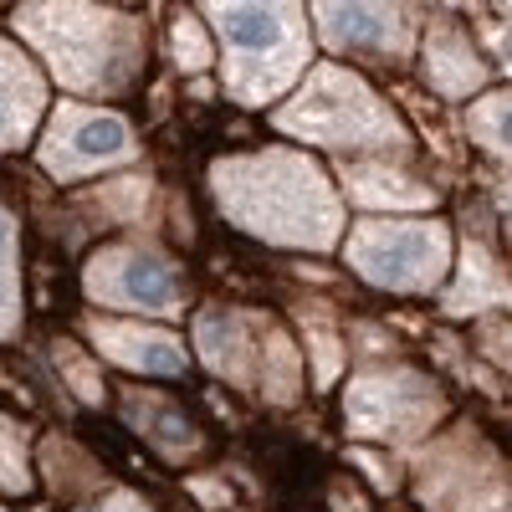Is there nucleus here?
<instances>
[{"label": "nucleus", "mask_w": 512, "mask_h": 512, "mask_svg": "<svg viewBox=\"0 0 512 512\" xmlns=\"http://www.w3.org/2000/svg\"><path fill=\"white\" fill-rule=\"evenodd\" d=\"M169 57H175L180 72H205L210 67V41H205V26L195 16L175 21V31H169Z\"/></svg>", "instance_id": "23"}, {"label": "nucleus", "mask_w": 512, "mask_h": 512, "mask_svg": "<svg viewBox=\"0 0 512 512\" xmlns=\"http://www.w3.org/2000/svg\"><path fill=\"white\" fill-rule=\"evenodd\" d=\"M195 349L210 374H221L241 390H262L277 405L297 400V349L292 338L267 313H231V308H205L195 318Z\"/></svg>", "instance_id": "5"}, {"label": "nucleus", "mask_w": 512, "mask_h": 512, "mask_svg": "<svg viewBox=\"0 0 512 512\" xmlns=\"http://www.w3.org/2000/svg\"><path fill=\"white\" fill-rule=\"evenodd\" d=\"M21 328V277H16V221L0 205V338Z\"/></svg>", "instance_id": "18"}, {"label": "nucleus", "mask_w": 512, "mask_h": 512, "mask_svg": "<svg viewBox=\"0 0 512 512\" xmlns=\"http://www.w3.org/2000/svg\"><path fill=\"white\" fill-rule=\"evenodd\" d=\"M502 303H507V272L482 246V236H472L461 246V272L446 292V313L466 318V313H487V308H502Z\"/></svg>", "instance_id": "16"}, {"label": "nucleus", "mask_w": 512, "mask_h": 512, "mask_svg": "<svg viewBox=\"0 0 512 512\" xmlns=\"http://www.w3.org/2000/svg\"><path fill=\"white\" fill-rule=\"evenodd\" d=\"M313 26L333 52H359L379 62H405L415 47V11L405 6H318Z\"/></svg>", "instance_id": "11"}, {"label": "nucleus", "mask_w": 512, "mask_h": 512, "mask_svg": "<svg viewBox=\"0 0 512 512\" xmlns=\"http://www.w3.org/2000/svg\"><path fill=\"white\" fill-rule=\"evenodd\" d=\"M154 200V185L149 180H113L98 190V205L108 210L113 221H144V210Z\"/></svg>", "instance_id": "22"}, {"label": "nucleus", "mask_w": 512, "mask_h": 512, "mask_svg": "<svg viewBox=\"0 0 512 512\" xmlns=\"http://www.w3.org/2000/svg\"><path fill=\"white\" fill-rule=\"evenodd\" d=\"M507 113H512L507 93H487L472 113H466V128H472V139H477L492 159H507Z\"/></svg>", "instance_id": "19"}, {"label": "nucleus", "mask_w": 512, "mask_h": 512, "mask_svg": "<svg viewBox=\"0 0 512 512\" xmlns=\"http://www.w3.org/2000/svg\"><path fill=\"white\" fill-rule=\"evenodd\" d=\"M139 154V139L118 113L108 108H82V103H62L52 113V128L41 139V164L52 180H82L98 169L128 164Z\"/></svg>", "instance_id": "9"}, {"label": "nucleus", "mask_w": 512, "mask_h": 512, "mask_svg": "<svg viewBox=\"0 0 512 512\" xmlns=\"http://www.w3.org/2000/svg\"><path fill=\"white\" fill-rule=\"evenodd\" d=\"M338 175H344V190L369 210H431L436 205V190L410 180L395 164H344Z\"/></svg>", "instance_id": "17"}, {"label": "nucleus", "mask_w": 512, "mask_h": 512, "mask_svg": "<svg viewBox=\"0 0 512 512\" xmlns=\"http://www.w3.org/2000/svg\"><path fill=\"white\" fill-rule=\"evenodd\" d=\"M82 287H88L93 303L134 308V313H154V318H169V313L185 308L180 272L149 246H108V251H98L88 262V272H82Z\"/></svg>", "instance_id": "10"}, {"label": "nucleus", "mask_w": 512, "mask_h": 512, "mask_svg": "<svg viewBox=\"0 0 512 512\" xmlns=\"http://www.w3.org/2000/svg\"><path fill=\"white\" fill-rule=\"evenodd\" d=\"M420 502L431 512H507V472L477 431H456L420 456Z\"/></svg>", "instance_id": "7"}, {"label": "nucleus", "mask_w": 512, "mask_h": 512, "mask_svg": "<svg viewBox=\"0 0 512 512\" xmlns=\"http://www.w3.org/2000/svg\"><path fill=\"white\" fill-rule=\"evenodd\" d=\"M425 67H431V88H436L441 98L477 93L482 77H487L477 47H472V41H466V31L451 26V21H436L431 36H425Z\"/></svg>", "instance_id": "15"}, {"label": "nucleus", "mask_w": 512, "mask_h": 512, "mask_svg": "<svg viewBox=\"0 0 512 512\" xmlns=\"http://www.w3.org/2000/svg\"><path fill=\"white\" fill-rule=\"evenodd\" d=\"M82 512H154V507H149L144 497H134V492H123V487H118V492L98 497L93 507H82Z\"/></svg>", "instance_id": "25"}, {"label": "nucleus", "mask_w": 512, "mask_h": 512, "mask_svg": "<svg viewBox=\"0 0 512 512\" xmlns=\"http://www.w3.org/2000/svg\"><path fill=\"white\" fill-rule=\"evenodd\" d=\"M210 190H216L221 216L256 241L328 251L344 236V200L333 195L323 169L297 149L216 159Z\"/></svg>", "instance_id": "1"}, {"label": "nucleus", "mask_w": 512, "mask_h": 512, "mask_svg": "<svg viewBox=\"0 0 512 512\" xmlns=\"http://www.w3.org/2000/svg\"><path fill=\"white\" fill-rule=\"evenodd\" d=\"M354 461H359V466H364V472H369V477H374V482H379V487H395V477H390V472H384V466H379V461H374V456H364V451H354Z\"/></svg>", "instance_id": "26"}, {"label": "nucleus", "mask_w": 512, "mask_h": 512, "mask_svg": "<svg viewBox=\"0 0 512 512\" xmlns=\"http://www.w3.org/2000/svg\"><path fill=\"white\" fill-rule=\"evenodd\" d=\"M16 31L67 93L113 98L134 88L144 62V26L113 6H21Z\"/></svg>", "instance_id": "2"}, {"label": "nucleus", "mask_w": 512, "mask_h": 512, "mask_svg": "<svg viewBox=\"0 0 512 512\" xmlns=\"http://www.w3.org/2000/svg\"><path fill=\"white\" fill-rule=\"evenodd\" d=\"M57 354V369H62V379L72 384V390L88 400V405H103V379H98V369H93V359L82 354L72 338H62V344L52 349Z\"/></svg>", "instance_id": "21"}, {"label": "nucleus", "mask_w": 512, "mask_h": 512, "mask_svg": "<svg viewBox=\"0 0 512 512\" xmlns=\"http://www.w3.org/2000/svg\"><path fill=\"white\" fill-rule=\"evenodd\" d=\"M123 415L128 425L169 461H185L200 451V431H195V420L175 405V400H164V395H144V390H123Z\"/></svg>", "instance_id": "14"}, {"label": "nucleus", "mask_w": 512, "mask_h": 512, "mask_svg": "<svg viewBox=\"0 0 512 512\" xmlns=\"http://www.w3.org/2000/svg\"><path fill=\"white\" fill-rule=\"evenodd\" d=\"M41 113H47V82L21 57V47L0 41V149H21Z\"/></svg>", "instance_id": "13"}, {"label": "nucleus", "mask_w": 512, "mask_h": 512, "mask_svg": "<svg viewBox=\"0 0 512 512\" xmlns=\"http://www.w3.org/2000/svg\"><path fill=\"white\" fill-rule=\"evenodd\" d=\"M88 338L98 344V354L113 359L118 369H134V374H185V344L169 328L93 318L88 323Z\"/></svg>", "instance_id": "12"}, {"label": "nucleus", "mask_w": 512, "mask_h": 512, "mask_svg": "<svg viewBox=\"0 0 512 512\" xmlns=\"http://www.w3.org/2000/svg\"><path fill=\"white\" fill-rule=\"evenodd\" d=\"M349 425L369 441H420L431 425L441 420V390L415 369H364L349 384Z\"/></svg>", "instance_id": "8"}, {"label": "nucleus", "mask_w": 512, "mask_h": 512, "mask_svg": "<svg viewBox=\"0 0 512 512\" xmlns=\"http://www.w3.org/2000/svg\"><path fill=\"white\" fill-rule=\"evenodd\" d=\"M226 41V93L262 108L308 72L313 31L303 6H205L200 11Z\"/></svg>", "instance_id": "3"}, {"label": "nucleus", "mask_w": 512, "mask_h": 512, "mask_svg": "<svg viewBox=\"0 0 512 512\" xmlns=\"http://www.w3.org/2000/svg\"><path fill=\"white\" fill-rule=\"evenodd\" d=\"M308 344H313V374H318V384H333L338 369H344V349H338V338L323 323V313H308Z\"/></svg>", "instance_id": "24"}, {"label": "nucleus", "mask_w": 512, "mask_h": 512, "mask_svg": "<svg viewBox=\"0 0 512 512\" xmlns=\"http://www.w3.org/2000/svg\"><path fill=\"white\" fill-rule=\"evenodd\" d=\"M31 487V461H26V431L0 415V492H26Z\"/></svg>", "instance_id": "20"}, {"label": "nucleus", "mask_w": 512, "mask_h": 512, "mask_svg": "<svg viewBox=\"0 0 512 512\" xmlns=\"http://www.w3.org/2000/svg\"><path fill=\"white\" fill-rule=\"evenodd\" d=\"M349 267L390 292H431L451 272V231L441 221H359Z\"/></svg>", "instance_id": "6"}, {"label": "nucleus", "mask_w": 512, "mask_h": 512, "mask_svg": "<svg viewBox=\"0 0 512 512\" xmlns=\"http://www.w3.org/2000/svg\"><path fill=\"white\" fill-rule=\"evenodd\" d=\"M272 123L292 139H308L323 149H374V154H395L410 149L405 123L374 98V88L349 72V67H313L303 93L287 108L272 113Z\"/></svg>", "instance_id": "4"}]
</instances>
